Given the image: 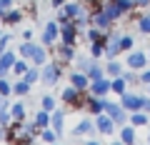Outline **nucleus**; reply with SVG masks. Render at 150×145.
<instances>
[{
    "mask_svg": "<svg viewBox=\"0 0 150 145\" xmlns=\"http://www.w3.org/2000/svg\"><path fill=\"white\" fill-rule=\"evenodd\" d=\"M60 75H63V68L58 65V60H55V63H50V65L45 63L43 70H40V80H43L45 85H55Z\"/></svg>",
    "mask_w": 150,
    "mask_h": 145,
    "instance_id": "obj_1",
    "label": "nucleus"
},
{
    "mask_svg": "<svg viewBox=\"0 0 150 145\" xmlns=\"http://www.w3.org/2000/svg\"><path fill=\"white\" fill-rule=\"evenodd\" d=\"M90 25H95V28H100V30H110L115 23L108 18V13L103 10V8H93V13H90Z\"/></svg>",
    "mask_w": 150,
    "mask_h": 145,
    "instance_id": "obj_2",
    "label": "nucleus"
},
{
    "mask_svg": "<svg viewBox=\"0 0 150 145\" xmlns=\"http://www.w3.org/2000/svg\"><path fill=\"white\" fill-rule=\"evenodd\" d=\"M120 105H123L128 113L143 110V95H138V93H128V90H125L123 95H120Z\"/></svg>",
    "mask_w": 150,
    "mask_h": 145,
    "instance_id": "obj_3",
    "label": "nucleus"
},
{
    "mask_svg": "<svg viewBox=\"0 0 150 145\" xmlns=\"http://www.w3.org/2000/svg\"><path fill=\"white\" fill-rule=\"evenodd\" d=\"M60 40L68 45H75L78 43V25H75V20H68L60 25Z\"/></svg>",
    "mask_w": 150,
    "mask_h": 145,
    "instance_id": "obj_4",
    "label": "nucleus"
},
{
    "mask_svg": "<svg viewBox=\"0 0 150 145\" xmlns=\"http://www.w3.org/2000/svg\"><path fill=\"white\" fill-rule=\"evenodd\" d=\"M105 113L110 115L118 125H125V123L130 120V118H128V110H125L123 105H118V103H108V105H105Z\"/></svg>",
    "mask_w": 150,
    "mask_h": 145,
    "instance_id": "obj_5",
    "label": "nucleus"
},
{
    "mask_svg": "<svg viewBox=\"0 0 150 145\" xmlns=\"http://www.w3.org/2000/svg\"><path fill=\"white\" fill-rule=\"evenodd\" d=\"M118 53H120V35L108 30V35H105V55L112 60V58H118Z\"/></svg>",
    "mask_w": 150,
    "mask_h": 145,
    "instance_id": "obj_6",
    "label": "nucleus"
},
{
    "mask_svg": "<svg viewBox=\"0 0 150 145\" xmlns=\"http://www.w3.org/2000/svg\"><path fill=\"white\" fill-rule=\"evenodd\" d=\"M115 120L110 118L108 113H100L98 115V120H95V128H98V133H103V135H112V130H115Z\"/></svg>",
    "mask_w": 150,
    "mask_h": 145,
    "instance_id": "obj_7",
    "label": "nucleus"
},
{
    "mask_svg": "<svg viewBox=\"0 0 150 145\" xmlns=\"http://www.w3.org/2000/svg\"><path fill=\"white\" fill-rule=\"evenodd\" d=\"M148 63H150L148 55L140 53V50H138V53H135V50H130V53H128V68H130V70H135V73H138V70H143Z\"/></svg>",
    "mask_w": 150,
    "mask_h": 145,
    "instance_id": "obj_8",
    "label": "nucleus"
},
{
    "mask_svg": "<svg viewBox=\"0 0 150 145\" xmlns=\"http://www.w3.org/2000/svg\"><path fill=\"white\" fill-rule=\"evenodd\" d=\"M73 58H75V45L60 43L58 50H55V60H58V63H70Z\"/></svg>",
    "mask_w": 150,
    "mask_h": 145,
    "instance_id": "obj_9",
    "label": "nucleus"
},
{
    "mask_svg": "<svg viewBox=\"0 0 150 145\" xmlns=\"http://www.w3.org/2000/svg\"><path fill=\"white\" fill-rule=\"evenodd\" d=\"M70 85H75L78 90L85 93L88 88H90V75H88V73H83V70H75L73 75H70Z\"/></svg>",
    "mask_w": 150,
    "mask_h": 145,
    "instance_id": "obj_10",
    "label": "nucleus"
},
{
    "mask_svg": "<svg viewBox=\"0 0 150 145\" xmlns=\"http://www.w3.org/2000/svg\"><path fill=\"white\" fill-rule=\"evenodd\" d=\"M90 93L93 95H108V93H110V80H108L105 75L90 80Z\"/></svg>",
    "mask_w": 150,
    "mask_h": 145,
    "instance_id": "obj_11",
    "label": "nucleus"
},
{
    "mask_svg": "<svg viewBox=\"0 0 150 145\" xmlns=\"http://www.w3.org/2000/svg\"><path fill=\"white\" fill-rule=\"evenodd\" d=\"M58 35H60V25L58 23H48L43 30V45H55Z\"/></svg>",
    "mask_w": 150,
    "mask_h": 145,
    "instance_id": "obj_12",
    "label": "nucleus"
},
{
    "mask_svg": "<svg viewBox=\"0 0 150 145\" xmlns=\"http://www.w3.org/2000/svg\"><path fill=\"white\" fill-rule=\"evenodd\" d=\"M15 55L10 53V50H5V53H0V78H5L8 73L13 70V65H15Z\"/></svg>",
    "mask_w": 150,
    "mask_h": 145,
    "instance_id": "obj_13",
    "label": "nucleus"
},
{
    "mask_svg": "<svg viewBox=\"0 0 150 145\" xmlns=\"http://www.w3.org/2000/svg\"><path fill=\"white\" fill-rule=\"evenodd\" d=\"M103 10L108 13V18H110L112 23H118L120 18L125 15V13L120 10V8H118V3H115V0H108V3H103Z\"/></svg>",
    "mask_w": 150,
    "mask_h": 145,
    "instance_id": "obj_14",
    "label": "nucleus"
},
{
    "mask_svg": "<svg viewBox=\"0 0 150 145\" xmlns=\"http://www.w3.org/2000/svg\"><path fill=\"white\" fill-rule=\"evenodd\" d=\"M63 120H65V113L55 108L53 113H50V128H53L58 135H63Z\"/></svg>",
    "mask_w": 150,
    "mask_h": 145,
    "instance_id": "obj_15",
    "label": "nucleus"
},
{
    "mask_svg": "<svg viewBox=\"0 0 150 145\" xmlns=\"http://www.w3.org/2000/svg\"><path fill=\"white\" fill-rule=\"evenodd\" d=\"M93 130H95V123H93V120H80V123L75 125L73 135H75V138H80V135H90Z\"/></svg>",
    "mask_w": 150,
    "mask_h": 145,
    "instance_id": "obj_16",
    "label": "nucleus"
},
{
    "mask_svg": "<svg viewBox=\"0 0 150 145\" xmlns=\"http://www.w3.org/2000/svg\"><path fill=\"white\" fill-rule=\"evenodd\" d=\"M120 143H125V145L135 143V125H123L120 128Z\"/></svg>",
    "mask_w": 150,
    "mask_h": 145,
    "instance_id": "obj_17",
    "label": "nucleus"
},
{
    "mask_svg": "<svg viewBox=\"0 0 150 145\" xmlns=\"http://www.w3.org/2000/svg\"><path fill=\"white\" fill-rule=\"evenodd\" d=\"M33 123H35V125H38L40 130H43V128H50V113L40 108V110L35 113V118H33Z\"/></svg>",
    "mask_w": 150,
    "mask_h": 145,
    "instance_id": "obj_18",
    "label": "nucleus"
},
{
    "mask_svg": "<svg viewBox=\"0 0 150 145\" xmlns=\"http://www.w3.org/2000/svg\"><path fill=\"white\" fill-rule=\"evenodd\" d=\"M110 90L115 93V95H123V93L128 90V83H125V78H123V75H115V78L110 80Z\"/></svg>",
    "mask_w": 150,
    "mask_h": 145,
    "instance_id": "obj_19",
    "label": "nucleus"
},
{
    "mask_svg": "<svg viewBox=\"0 0 150 145\" xmlns=\"http://www.w3.org/2000/svg\"><path fill=\"white\" fill-rule=\"evenodd\" d=\"M130 125H135V128H140V125H150V118L145 110H135L133 115H130Z\"/></svg>",
    "mask_w": 150,
    "mask_h": 145,
    "instance_id": "obj_20",
    "label": "nucleus"
},
{
    "mask_svg": "<svg viewBox=\"0 0 150 145\" xmlns=\"http://www.w3.org/2000/svg\"><path fill=\"white\" fill-rule=\"evenodd\" d=\"M103 55H105V38H100V40H95V43H90V58L100 60Z\"/></svg>",
    "mask_w": 150,
    "mask_h": 145,
    "instance_id": "obj_21",
    "label": "nucleus"
},
{
    "mask_svg": "<svg viewBox=\"0 0 150 145\" xmlns=\"http://www.w3.org/2000/svg\"><path fill=\"white\" fill-rule=\"evenodd\" d=\"M23 20V10H18V8H10V10L5 13V18H3V23L5 25H15V23Z\"/></svg>",
    "mask_w": 150,
    "mask_h": 145,
    "instance_id": "obj_22",
    "label": "nucleus"
},
{
    "mask_svg": "<svg viewBox=\"0 0 150 145\" xmlns=\"http://www.w3.org/2000/svg\"><path fill=\"white\" fill-rule=\"evenodd\" d=\"M30 60H33V65H45V63H48V50H45L43 45H38Z\"/></svg>",
    "mask_w": 150,
    "mask_h": 145,
    "instance_id": "obj_23",
    "label": "nucleus"
},
{
    "mask_svg": "<svg viewBox=\"0 0 150 145\" xmlns=\"http://www.w3.org/2000/svg\"><path fill=\"white\" fill-rule=\"evenodd\" d=\"M10 115H13V120H18V123H20V120H25V103L18 100L15 105H10Z\"/></svg>",
    "mask_w": 150,
    "mask_h": 145,
    "instance_id": "obj_24",
    "label": "nucleus"
},
{
    "mask_svg": "<svg viewBox=\"0 0 150 145\" xmlns=\"http://www.w3.org/2000/svg\"><path fill=\"white\" fill-rule=\"evenodd\" d=\"M105 75H110V78H115V75H123V65H120L115 58H112L110 63L105 65Z\"/></svg>",
    "mask_w": 150,
    "mask_h": 145,
    "instance_id": "obj_25",
    "label": "nucleus"
},
{
    "mask_svg": "<svg viewBox=\"0 0 150 145\" xmlns=\"http://www.w3.org/2000/svg\"><path fill=\"white\" fill-rule=\"evenodd\" d=\"M30 83L25 80V78H20V80L15 83V85H13V93H15V95H28V93H30Z\"/></svg>",
    "mask_w": 150,
    "mask_h": 145,
    "instance_id": "obj_26",
    "label": "nucleus"
},
{
    "mask_svg": "<svg viewBox=\"0 0 150 145\" xmlns=\"http://www.w3.org/2000/svg\"><path fill=\"white\" fill-rule=\"evenodd\" d=\"M23 78H25V80L30 83V85H35V83L40 80V70H38V65H33V68H28V70H25V75H23Z\"/></svg>",
    "mask_w": 150,
    "mask_h": 145,
    "instance_id": "obj_27",
    "label": "nucleus"
},
{
    "mask_svg": "<svg viewBox=\"0 0 150 145\" xmlns=\"http://www.w3.org/2000/svg\"><path fill=\"white\" fill-rule=\"evenodd\" d=\"M35 48H38V45L35 43H30V40H25V43H23L20 45V58H33V53H35Z\"/></svg>",
    "mask_w": 150,
    "mask_h": 145,
    "instance_id": "obj_28",
    "label": "nucleus"
},
{
    "mask_svg": "<svg viewBox=\"0 0 150 145\" xmlns=\"http://www.w3.org/2000/svg\"><path fill=\"white\" fill-rule=\"evenodd\" d=\"M28 68H30V65L25 63V58H20V60H15V65H13V73H15L18 78H23V75H25V70H28Z\"/></svg>",
    "mask_w": 150,
    "mask_h": 145,
    "instance_id": "obj_29",
    "label": "nucleus"
},
{
    "mask_svg": "<svg viewBox=\"0 0 150 145\" xmlns=\"http://www.w3.org/2000/svg\"><path fill=\"white\" fill-rule=\"evenodd\" d=\"M40 108H43V110H48V113H53L55 108H58V103H55L53 95H45L43 100H40Z\"/></svg>",
    "mask_w": 150,
    "mask_h": 145,
    "instance_id": "obj_30",
    "label": "nucleus"
},
{
    "mask_svg": "<svg viewBox=\"0 0 150 145\" xmlns=\"http://www.w3.org/2000/svg\"><path fill=\"white\" fill-rule=\"evenodd\" d=\"M40 138H43L45 143H55V140H58L60 135L55 133V130H50V128H43V130H40Z\"/></svg>",
    "mask_w": 150,
    "mask_h": 145,
    "instance_id": "obj_31",
    "label": "nucleus"
},
{
    "mask_svg": "<svg viewBox=\"0 0 150 145\" xmlns=\"http://www.w3.org/2000/svg\"><path fill=\"white\" fill-rule=\"evenodd\" d=\"M100 38H105V30H100V28L93 25L90 30H88V40H90V43H95V40H100Z\"/></svg>",
    "mask_w": 150,
    "mask_h": 145,
    "instance_id": "obj_32",
    "label": "nucleus"
},
{
    "mask_svg": "<svg viewBox=\"0 0 150 145\" xmlns=\"http://www.w3.org/2000/svg\"><path fill=\"white\" fill-rule=\"evenodd\" d=\"M138 30H140V33H145V35H150V15L138 18Z\"/></svg>",
    "mask_w": 150,
    "mask_h": 145,
    "instance_id": "obj_33",
    "label": "nucleus"
},
{
    "mask_svg": "<svg viewBox=\"0 0 150 145\" xmlns=\"http://www.w3.org/2000/svg\"><path fill=\"white\" fill-rule=\"evenodd\" d=\"M88 75H90V80H95V78L105 75V68H103V65H98V63H93V68L88 70Z\"/></svg>",
    "mask_w": 150,
    "mask_h": 145,
    "instance_id": "obj_34",
    "label": "nucleus"
},
{
    "mask_svg": "<svg viewBox=\"0 0 150 145\" xmlns=\"http://www.w3.org/2000/svg\"><path fill=\"white\" fill-rule=\"evenodd\" d=\"M120 50L123 53H130L133 50V38L130 35H120Z\"/></svg>",
    "mask_w": 150,
    "mask_h": 145,
    "instance_id": "obj_35",
    "label": "nucleus"
},
{
    "mask_svg": "<svg viewBox=\"0 0 150 145\" xmlns=\"http://www.w3.org/2000/svg\"><path fill=\"white\" fill-rule=\"evenodd\" d=\"M93 63H95V58H78V70H83V73H88V70L93 68Z\"/></svg>",
    "mask_w": 150,
    "mask_h": 145,
    "instance_id": "obj_36",
    "label": "nucleus"
},
{
    "mask_svg": "<svg viewBox=\"0 0 150 145\" xmlns=\"http://www.w3.org/2000/svg\"><path fill=\"white\" fill-rule=\"evenodd\" d=\"M115 3H118V8L123 13H130V10H135V3L133 0H115Z\"/></svg>",
    "mask_w": 150,
    "mask_h": 145,
    "instance_id": "obj_37",
    "label": "nucleus"
},
{
    "mask_svg": "<svg viewBox=\"0 0 150 145\" xmlns=\"http://www.w3.org/2000/svg\"><path fill=\"white\" fill-rule=\"evenodd\" d=\"M10 93H13V85L5 80V78H0V95H5V98H8Z\"/></svg>",
    "mask_w": 150,
    "mask_h": 145,
    "instance_id": "obj_38",
    "label": "nucleus"
},
{
    "mask_svg": "<svg viewBox=\"0 0 150 145\" xmlns=\"http://www.w3.org/2000/svg\"><path fill=\"white\" fill-rule=\"evenodd\" d=\"M138 80L143 83V85H150V68H143V70H140V75H138Z\"/></svg>",
    "mask_w": 150,
    "mask_h": 145,
    "instance_id": "obj_39",
    "label": "nucleus"
},
{
    "mask_svg": "<svg viewBox=\"0 0 150 145\" xmlns=\"http://www.w3.org/2000/svg\"><path fill=\"white\" fill-rule=\"evenodd\" d=\"M123 78H125V83H128V85H133V83L138 80V75H135V73H125V70H123Z\"/></svg>",
    "mask_w": 150,
    "mask_h": 145,
    "instance_id": "obj_40",
    "label": "nucleus"
},
{
    "mask_svg": "<svg viewBox=\"0 0 150 145\" xmlns=\"http://www.w3.org/2000/svg\"><path fill=\"white\" fill-rule=\"evenodd\" d=\"M8 43H10V35H3V38H0V53L8 50Z\"/></svg>",
    "mask_w": 150,
    "mask_h": 145,
    "instance_id": "obj_41",
    "label": "nucleus"
},
{
    "mask_svg": "<svg viewBox=\"0 0 150 145\" xmlns=\"http://www.w3.org/2000/svg\"><path fill=\"white\" fill-rule=\"evenodd\" d=\"M10 108H8V103H5V95H0V115L3 113H8Z\"/></svg>",
    "mask_w": 150,
    "mask_h": 145,
    "instance_id": "obj_42",
    "label": "nucleus"
},
{
    "mask_svg": "<svg viewBox=\"0 0 150 145\" xmlns=\"http://www.w3.org/2000/svg\"><path fill=\"white\" fill-rule=\"evenodd\" d=\"M143 110H145V113H150V95L148 98L143 95Z\"/></svg>",
    "mask_w": 150,
    "mask_h": 145,
    "instance_id": "obj_43",
    "label": "nucleus"
},
{
    "mask_svg": "<svg viewBox=\"0 0 150 145\" xmlns=\"http://www.w3.org/2000/svg\"><path fill=\"white\" fill-rule=\"evenodd\" d=\"M135 3V8H148L150 5V0H133Z\"/></svg>",
    "mask_w": 150,
    "mask_h": 145,
    "instance_id": "obj_44",
    "label": "nucleus"
},
{
    "mask_svg": "<svg viewBox=\"0 0 150 145\" xmlns=\"http://www.w3.org/2000/svg\"><path fill=\"white\" fill-rule=\"evenodd\" d=\"M0 8H5V10H10V8H13V0H0Z\"/></svg>",
    "mask_w": 150,
    "mask_h": 145,
    "instance_id": "obj_45",
    "label": "nucleus"
},
{
    "mask_svg": "<svg viewBox=\"0 0 150 145\" xmlns=\"http://www.w3.org/2000/svg\"><path fill=\"white\" fill-rule=\"evenodd\" d=\"M65 5V0H53V8H63Z\"/></svg>",
    "mask_w": 150,
    "mask_h": 145,
    "instance_id": "obj_46",
    "label": "nucleus"
},
{
    "mask_svg": "<svg viewBox=\"0 0 150 145\" xmlns=\"http://www.w3.org/2000/svg\"><path fill=\"white\" fill-rule=\"evenodd\" d=\"M0 138H5V125H0Z\"/></svg>",
    "mask_w": 150,
    "mask_h": 145,
    "instance_id": "obj_47",
    "label": "nucleus"
},
{
    "mask_svg": "<svg viewBox=\"0 0 150 145\" xmlns=\"http://www.w3.org/2000/svg\"><path fill=\"white\" fill-rule=\"evenodd\" d=\"M148 60H150V53H148Z\"/></svg>",
    "mask_w": 150,
    "mask_h": 145,
    "instance_id": "obj_48",
    "label": "nucleus"
},
{
    "mask_svg": "<svg viewBox=\"0 0 150 145\" xmlns=\"http://www.w3.org/2000/svg\"><path fill=\"white\" fill-rule=\"evenodd\" d=\"M148 140H150V133H148Z\"/></svg>",
    "mask_w": 150,
    "mask_h": 145,
    "instance_id": "obj_49",
    "label": "nucleus"
},
{
    "mask_svg": "<svg viewBox=\"0 0 150 145\" xmlns=\"http://www.w3.org/2000/svg\"><path fill=\"white\" fill-rule=\"evenodd\" d=\"M148 90H150V85H148Z\"/></svg>",
    "mask_w": 150,
    "mask_h": 145,
    "instance_id": "obj_50",
    "label": "nucleus"
},
{
    "mask_svg": "<svg viewBox=\"0 0 150 145\" xmlns=\"http://www.w3.org/2000/svg\"><path fill=\"white\" fill-rule=\"evenodd\" d=\"M0 38H3V35H0Z\"/></svg>",
    "mask_w": 150,
    "mask_h": 145,
    "instance_id": "obj_51",
    "label": "nucleus"
}]
</instances>
